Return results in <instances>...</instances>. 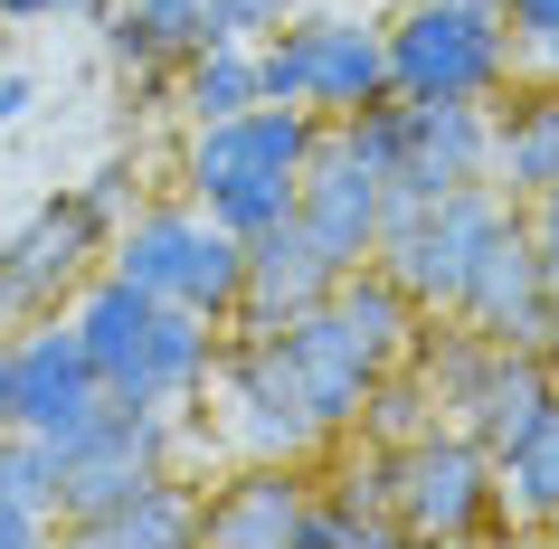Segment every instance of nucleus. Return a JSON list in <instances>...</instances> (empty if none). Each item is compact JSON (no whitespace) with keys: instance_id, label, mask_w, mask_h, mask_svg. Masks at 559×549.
Returning a JSON list of instances; mask_svg holds the SVG:
<instances>
[{"instance_id":"nucleus-1","label":"nucleus","mask_w":559,"mask_h":549,"mask_svg":"<svg viewBox=\"0 0 559 549\" xmlns=\"http://www.w3.org/2000/svg\"><path fill=\"white\" fill-rule=\"evenodd\" d=\"M323 115L313 105H247V115H218V123H190L180 143V200H200L228 237H257L295 208V171L313 152Z\"/></svg>"},{"instance_id":"nucleus-2","label":"nucleus","mask_w":559,"mask_h":549,"mask_svg":"<svg viewBox=\"0 0 559 549\" xmlns=\"http://www.w3.org/2000/svg\"><path fill=\"white\" fill-rule=\"evenodd\" d=\"M105 265L133 275L143 294H162V303H190V313L228 322L237 285H247V237H228L200 200H133L105 228Z\"/></svg>"},{"instance_id":"nucleus-3","label":"nucleus","mask_w":559,"mask_h":549,"mask_svg":"<svg viewBox=\"0 0 559 549\" xmlns=\"http://www.w3.org/2000/svg\"><path fill=\"white\" fill-rule=\"evenodd\" d=\"M257 95L265 105H313V115H360L389 95V38L380 10H295L285 29L257 38Z\"/></svg>"},{"instance_id":"nucleus-4","label":"nucleus","mask_w":559,"mask_h":549,"mask_svg":"<svg viewBox=\"0 0 559 549\" xmlns=\"http://www.w3.org/2000/svg\"><path fill=\"white\" fill-rule=\"evenodd\" d=\"M380 38H389V95L493 105L512 86V20H502V0H399L380 20Z\"/></svg>"},{"instance_id":"nucleus-5","label":"nucleus","mask_w":559,"mask_h":549,"mask_svg":"<svg viewBox=\"0 0 559 549\" xmlns=\"http://www.w3.org/2000/svg\"><path fill=\"white\" fill-rule=\"evenodd\" d=\"M512 218H522V200H502L493 180H465V190H437V200L417 208V218L380 228L370 265H389V275L417 294V313H445V303L465 294L474 256H484V247H493Z\"/></svg>"},{"instance_id":"nucleus-6","label":"nucleus","mask_w":559,"mask_h":549,"mask_svg":"<svg viewBox=\"0 0 559 549\" xmlns=\"http://www.w3.org/2000/svg\"><path fill=\"white\" fill-rule=\"evenodd\" d=\"M389 521L399 540H474L493 530L502 502H493V455L474 445L465 427H427L408 445H389Z\"/></svg>"},{"instance_id":"nucleus-7","label":"nucleus","mask_w":559,"mask_h":549,"mask_svg":"<svg viewBox=\"0 0 559 549\" xmlns=\"http://www.w3.org/2000/svg\"><path fill=\"white\" fill-rule=\"evenodd\" d=\"M209 389H218V435H228L247 464H313L323 455V427L304 417L295 379L275 360V332H218V360H209Z\"/></svg>"},{"instance_id":"nucleus-8","label":"nucleus","mask_w":559,"mask_h":549,"mask_svg":"<svg viewBox=\"0 0 559 549\" xmlns=\"http://www.w3.org/2000/svg\"><path fill=\"white\" fill-rule=\"evenodd\" d=\"M180 455V417L171 407H133V398H105L76 435H58V521H86L105 502H123L133 484L171 474Z\"/></svg>"},{"instance_id":"nucleus-9","label":"nucleus","mask_w":559,"mask_h":549,"mask_svg":"<svg viewBox=\"0 0 559 549\" xmlns=\"http://www.w3.org/2000/svg\"><path fill=\"white\" fill-rule=\"evenodd\" d=\"M105 265V218H95L76 190L48 208H29L20 228L0 237V332L38 313H67V294Z\"/></svg>"},{"instance_id":"nucleus-10","label":"nucleus","mask_w":559,"mask_h":549,"mask_svg":"<svg viewBox=\"0 0 559 549\" xmlns=\"http://www.w3.org/2000/svg\"><path fill=\"white\" fill-rule=\"evenodd\" d=\"M275 360H285V379H295L304 417L323 427V445L360 427V407H370V389H380V370H389L380 350H370V342L352 332V322L332 313V294L275 322Z\"/></svg>"},{"instance_id":"nucleus-11","label":"nucleus","mask_w":559,"mask_h":549,"mask_svg":"<svg viewBox=\"0 0 559 549\" xmlns=\"http://www.w3.org/2000/svg\"><path fill=\"white\" fill-rule=\"evenodd\" d=\"M0 360H10V427H38V435H76L105 407L86 350L67 332V313H38V322H10L0 332ZM0 427V435H10Z\"/></svg>"},{"instance_id":"nucleus-12","label":"nucleus","mask_w":559,"mask_h":549,"mask_svg":"<svg viewBox=\"0 0 559 549\" xmlns=\"http://www.w3.org/2000/svg\"><path fill=\"white\" fill-rule=\"evenodd\" d=\"M295 228L313 237V256H323L332 275H352V265L380 247V171H370L332 123L313 133V152H304V171H295Z\"/></svg>"},{"instance_id":"nucleus-13","label":"nucleus","mask_w":559,"mask_h":549,"mask_svg":"<svg viewBox=\"0 0 559 549\" xmlns=\"http://www.w3.org/2000/svg\"><path fill=\"white\" fill-rule=\"evenodd\" d=\"M455 322H474L484 342H522V350H550L559 322H550V285H540V237H531V218H512V228L474 256L465 294L445 303Z\"/></svg>"},{"instance_id":"nucleus-14","label":"nucleus","mask_w":559,"mask_h":549,"mask_svg":"<svg viewBox=\"0 0 559 549\" xmlns=\"http://www.w3.org/2000/svg\"><path fill=\"white\" fill-rule=\"evenodd\" d=\"M152 303H162V294H143L133 275H115V265H95L86 285L67 294V332H76V350H86V370H95V389H105V398H133V407H143Z\"/></svg>"},{"instance_id":"nucleus-15","label":"nucleus","mask_w":559,"mask_h":549,"mask_svg":"<svg viewBox=\"0 0 559 549\" xmlns=\"http://www.w3.org/2000/svg\"><path fill=\"white\" fill-rule=\"evenodd\" d=\"M559 398V360L550 350H522V342H484V360H474V379L445 398V427H465L484 455H502L512 435L540 417V407Z\"/></svg>"},{"instance_id":"nucleus-16","label":"nucleus","mask_w":559,"mask_h":549,"mask_svg":"<svg viewBox=\"0 0 559 549\" xmlns=\"http://www.w3.org/2000/svg\"><path fill=\"white\" fill-rule=\"evenodd\" d=\"M304 502H313L304 464H237L228 484H200V540L209 549H295Z\"/></svg>"},{"instance_id":"nucleus-17","label":"nucleus","mask_w":559,"mask_h":549,"mask_svg":"<svg viewBox=\"0 0 559 549\" xmlns=\"http://www.w3.org/2000/svg\"><path fill=\"white\" fill-rule=\"evenodd\" d=\"M332 294V265L313 256V237L295 228V208L275 218V228L247 237V285H237V313L228 332H275L285 313H304V303H323Z\"/></svg>"},{"instance_id":"nucleus-18","label":"nucleus","mask_w":559,"mask_h":549,"mask_svg":"<svg viewBox=\"0 0 559 549\" xmlns=\"http://www.w3.org/2000/svg\"><path fill=\"white\" fill-rule=\"evenodd\" d=\"M559 180V86L512 76L493 95V190L502 200H540Z\"/></svg>"},{"instance_id":"nucleus-19","label":"nucleus","mask_w":559,"mask_h":549,"mask_svg":"<svg viewBox=\"0 0 559 549\" xmlns=\"http://www.w3.org/2000/svg\"><path fill=\"white\" fill-rule=\"evenodd\" d=\"M58 530L86 540V549H190L200 540V484L152 474V484H133L123 502H105V512H86V521H58Z\"/></svg>"},{"instance_id":"nucleus-20","label":"nucleus","mask_w":559,"mask_h":549,"mask_svg":"<svg viewBox=\"0 0 559 549\" xmlns=\"http://www.w3.org/2000/svg\"><path fill=\"white\" fill-rule=\"evenodd\" d=\"M105 58L143 67V76H171L190 48L209 38V0H105Z\"/></svg>"},{"instance_id":"nucleus-21","label":"nucleus","mask_w":559,"mask_h":549,"mask_svg":"<svg viewBox=\"0 0 559 549\" xmlns=\"http://www.w3.org/2000/svg\"><path fill=\"white\" fill-rule=\"evenodd\" d=\"M228 322L190 313V303H152V342H143V407H190L209 398V360H218Z\"/></svg>"},{"instance_id":"nucleus-22","label":"nucleus","mask_w":559,"mask_h":549,"mask_svg":"<svg viewBox=\"0 0 559 549\" xmlns=\"http://www.w3.org/2000/svg\"><path fill=\"white\" fill-rule=\"evenodd\" d=\"M493 502H502L512 530H540V521L559 512V398L493 455Z\"/></svg>"},{"instance_id":"nucleus-23","label":"nucleus","mask_w":559,"mask_h":549,"mask_svg":"<svg viewBox=\"0 0 559 549\" xmlns=\"http://www.w3.org/2000/svg\"><path fill=\"white\" fill-rule=\"evenodd\" d=\"M332 313L352 322V332H360L370 350H380V360H408L417 322H427V313H417V294L399 285L389 265H370V256H360L352 275H332Z\"/></svg>"},{"instance_id":"nucleus-24","label":"nucleus","mask_w":559,"mask_h":549,"mask_svg":"<svg viewBox=\"0 0 559 549\" xmlns=\"http://www.w3.org/2000/svg\"><path fill=\"white\" fill-rule=\"evenodd\" d=\"M171 105L190 123L247 115V105H257V48H247V38H200V48L171 67Z\"/></svg>"},{"instance_id":"nucleus-25","label":"nucleus","mask_w":559,"mask_h":549,"mask_svg":"<svg viewBox=\"0 0 559 549\" xmlns=\"http://www.w3.org/2000/svg\"><path fill=\"white\" fill-rule=\"evenodd\" d=\"M295 10L304 0H209V38H247V48H257V38L285 29Z\"/></svg>"},{"instance_id":"nucleus-26","label":"nucleus","mask_w":559,"mask_h":549,"mask_svg":"<svg viewBox=\"0 0 559 549\" xmlns=\"http://www.w3.org/2000/svg\"><path fill=\"white\" fill-rule=\"evenodd\" d=\"M48 20H105V0H0V29H48Z\"/></svg>"},{"instance_id":"nucleus-27","label":"nucleus","mask_w":559,"mask_h":549,"mask_svg":"<svg viewBox=\"0 0 559 549\" xmlns=\"http://www.w3.org/2000/svg\"><path fill=\"white\" fill-rule=\"evenodd\" d=\"M76 200H86L95 218H105V228H115L123 208H133V162H95V180H86V190H76Z\"/></svg>"},{"instance_id":"nucleus-28","label":"nucleus","mask_w":559,"mask_h":549,"mask_svg":"<svg viewBox=\"0 0 559 549\" xmlns=\"http://www.w3.org/2000/svg\"><path fill=\"white\" fill-rule=\"evenodd\" d=\"M512 76H540V86H559V20H550V29H531V38H512Z\"/></svg>"},{"instance_id":"nucleus-29","label":"nucleus","mask_w":559,"mask_h":549,"mask_svg":"<svg viewBox=\"0 0 559 549\" xmlns=\"http://www.w3.org/2000/svg\"><path fill=\"white\" fill-rule=\"evenodd\" d=\"M48 530H58V521H48V512H29L20 492L0 484V549H29V540H48Z\"/></svg>"},{"instance_id":"nucleus-30","label":"nucleus","mask_w":559,"mask_h":549,"mask_svg":"<svg viewBox=\"0 0 559 549\" xmlns=\"http://www.w3.org/2000/svg\"><path fill=\"white\" fill-rule=\"evenodd\" d=\"M29 115H38V76L0 67V123H29Z\"/></svg>"},{"instance_id":"nucleus-31","label":"nucleus","mask_w":559,"mask_h":549,"mask_svg":"<svg viewBox=\"0 0 559 549\" xmlns=\"http://www.w3.org/2000/svg\"><path fill=\"white\" fill-rule=\"evenodd\" d=\"M502 20H512V38H531V29L559 20V0H502Z\"/></svg>"},{"instance_id":"nucleus-32","label":"nucleus","mask_w":559,"mask_h":549,"mask_svg":"<svg viewBox=\"0 0 559 549\" xmlns=\"http://www.w3.org/2000/svg\"><path fill=\"white\" fill-rule=\"evenodd\" d=\"M531 237H540V285H550V322H559V228H531Z\"/></svg>"},{"instance_id":"nucleus-33","label":"nucleus","mask_w":559,"mask_h":549,"mask_svg":"<svg viewBox=\"0 0 559 549\" xmlns=\"http://www.w3.org/2000/svg\"><path fill=\"white\" fill-rule=\"evenodd\" d=\"M522 218H531V228H559V180L540 190V200H522Z\"/></svg>"},{"instance_id":"nucleus-34","label":"nucleus","mask_w":559,"mask_h":549,"mask_svg":"<svg viewBox=\"0 0 559 549\" xmlns=\"http://www.w3.org/2000/svg\"><path fill=\"white\" fill-rule=\"evenodd\" d=\"M540 540H559V512H550V521H540Z\"/></svg>"},{"instance_id":"nucleus-35","label":"nucleus","mask_w":559,"mask_h":549,"mask_svg":"<svg viewBox=\"0 0 559 549\" xmlns=\"http://www.w3.org/2000/svg\"><path fill=\"white\" fill-rule=\"evenodd\" d=\"M352 10H380V0H352Z\"/></svg>"},{"instance_id":"nucleus-36","label":"nucleus","mask_w":559,"mask_h":549,"mask_svg":"<svg viewBox=\"0 0 559 549\" xmlns=\"http://www.w3.org/2000/svg\"><path fill=\"white\" fill-rule=\"evenodd\" d=\"M550 360H559V350H550Z\"/></svg>"}]
</instances>
